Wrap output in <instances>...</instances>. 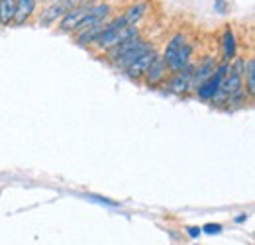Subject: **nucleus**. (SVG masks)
<instances>
[{
	"instance_id": "nucleus-1",
	"label": "nucleus",
	"mask_w": 255,
	"mask_h": 245,
	"mask_svg": "<svg viewBox=\"0 0 255 245\" xmlns=\"http://www.w3.org/2000/svg\"><path fill=\"white\" fill-rule=\"evenodd\" d=\"M192 51H194V47H192V43L189 41V37H187V33H175L169 41H167V45H165V51H163V61L167 63V69L171 71V73H179V71H183L189 63H192Z\"/></svg>"
},
{
	"instance_id": "nucleus-2",
	"label": "nucleus",
	"mask_w": 255,
	"mask_h": 245,
	"mask_svg": "<svg viewBox=\"0 0 255 245\" xmlns=\"http://www.w3.org/2000/svg\"><path fill=\"white\" fill-rule=\"evenodd\" d=\"M228 71H230V63H224V61L218 63L214 75H212L208 81H204L202 85H198V87L194 89V94H196L200 100H212V96L218 92L220 83L224 81V77L228 75Z\"/></svg>"
},
{
	"instance_id": "nucleus-3",
	"label": "nucleus",
	"mask_w": 255,
	"mask_h": 245,
	"mask_svg": "<svg viewBox=\"0 0 255 245\" xmlns=\"http://www.w3.org/2000/svg\"><path fill=\"white\" fill-rule=\"evenodd\" d=\"M216 67H218V59H216L214 55H204L200 61L196 63V65H194V71H192V79H191L192 91H194L198 85H202L204 81H208V79L214 75Z\"/></svg>"
},
{
	"instance_id": "nucleus-4",
	"label": "nucleus",
	"mask_w": 255,
	"mask_h": 245,
	"mask_svg": "<svg viewBox=\"0 0 255 245\" xmlns=\"http://www.w3.org/2000/svg\"><path fill=\"white\" fill-rule=\"evenodd\" d=\"M192 71H194V63H189V65H187L183 71L173 73V77H171V79H169V83H167V89H169V92L183 96V94H187L189 91H192V87H191Z\"/></svg>"
},
{
	"instance_id": "nucleus-5",
	"label": "nucleus",
	"mask_w": 255,
	"mask_h": 245,
	"mask_svg": "<svg viewBox=\"0 0 255 245\" xmlns=\"http://www.w3.org/2000/svg\"><path fill=\"white\" fill-rule=\"evenodd\" d=\"M91 6H93V2H83L81 6H77V8L69 10L63 18L59 20V30L65 31V33H73V31H75V28L79 26V22H81V20H83V18L89 14Z\"/></svg>"
},
{
	"instance_id": "nucleus-6",
	"label": "nucleus",
	"mask_w": 255,
	"mask_h": 245,
	"mask_svg": "<svg viewBox=\"0 0 255 245\" xmlns=\"http://www.w3.org/2000/svg\"><path fill=\"white\" fill-rule=\"evenodd\" d=\"M149 51H155V45L151 43V41H145V39H141L133 49H129L126 51L120 59H116V61L112 63L116 69H120V71H126L128 67L131 65L133 61H137L141 55H145V53H149Z\"/></svg>"
},
{
	"instance_id": "nucleus-7",
	"label": "nucleus",
	"mask_w": 255,
	"mask_h": 245,
	"mask_svg": "<svg viewBox=\"0 0 255 245\" xmlns=\"http://www.w3.org/2000/svg\"><path fill=\"white\" fill-rule=\"evenodd\" d=\"M167 75H169L167 63L163 61V57L157 53V55H155V59H153L151 65H149V69L145 71L143 81H145V85H147V87H159L161 83H165Z\"/></svg>"
},
{
	"instance_id": "nucleus-8",
	"label": "nucleus",
	"mask_w": 255,
	"mask_h": 245,
	"mask_svg": "<svg viewBox=\"0 0 255 245\" xmlns=\"http://www.w3.org/2000/svg\"><path fill=\"white\" fill-rule=\"evenodd\" d=\"M155 55H157V51H149V53L141 55L137 61L131 63V65L126 69L128 77H129V79H133V81H141V79H143V75H145V71L149 69L151 61L155 59Z\"/></svg>"
},
{
	"instance_id": "nucleus-9",
	"label": "nucleus",
	"mask_w": 255,
	"mask_h": 245,
	"mask_svg": "<svg viewBox=\"0 0 255 245\" xmlns=\"http://www.w3.org/2000/svg\"><path fill=\"white\" fill-rule=\"evenodd\" d=\"M65 14H67V10L55 0L53 4H49L47 8L41 10V14L37 16V24H39V26H51V24L59 22Z\"/></svg>"
},
{
	"instance_id": "nucleus-10",
	"label": "nucleus",
	"mask_w": 255,
	"mask_h": 245,
	"mask_svg": "<svg viewBox=\"0 0 255 245\" xmlns=\"http://www.w3.org/2000/svg\"><path fill=\"white\" fill-rule=\"evenodd\" d=\"M147 8H149L147 2H135V4H131L126 12L122 14L128 26H137L141 22V18L147 14Z\"/></svg>"
},
{
	"instance_id": "nucleus-11",
	"label": "nucleus",
	"mask_w": 255,
	"mask_h": 245,
	"mask_svg": "<svg viewBox=\"0 0 255 245\" xmlns=\"http://www.w3.org/2000/svg\"><path fill=\"white\" fill-rule=\"evenodd\" d=\"M35 10V0H16V14H14V24L22 26L32 18Z\"/></svg>"
},
{
	"instance_id": "nucleus-12",
	"label": "nucleus",
	"mask_w": 255,
	"mask_h": 245,
	"mask_svg": "<svg viewBox=\"0 0 255 245\" xmlns=\"http://www.w3.org/2000/svg\"><path fill=\"white\" fill-rule=\"evenodd\" d=\"M242 81H244V89L248 92V96L254 98V94H255V59L254 57L246 59V69H244Z\"/></svg>"
},
{
	"instance_id": "nucleus-13",
	"label": "nucleus",
	"mask_w": 255,
	"mask_h": 245,
	"mask_svg": "<svg viewBox=\"0 0 255 245\" xmlns=\"http://www.w3.org/2000/svg\"><path fill=\"white\" fill-rule=\"evenodd\" d=\"M236 35H234V31L228 30L224 31V35H222V59L224 63H230L234 57H236Z\"/></svg>"
},
{
	"instance_id": "nucleus-14",
	"label": "nucleus",
	"mask_w": 255,
	"mask_h": 245,
	"mask_svg": "<svg viewBox=\"0 0 255 245\" xmlns=\"http://www.w3.org/2000/svg\"><path fill=\"white\" fill-rule=\"evenodd\" d=\"M141 41V37H133V39H126V41H122V43H118V45H114L112 49H108L106 51V55H108V61L114 63L116 59H120L126 51H129V49H133L137 43Z\"/></svg>"
},
{
	"instance_id": "nucleus-15",
	"label": "nucleus",
	"mask_w": 255,
	"mask_h": 245,
	"mask_svg": "<svg viewBox=\"0 0 255 245\" xmlns=\"http://www.w3.org/2000/svg\"><path fill=\"white\" fill-rule=\"evenodd\" d=\"M104 24H106V22L96 24V26H93V28H87V30L75 33V35H77V43H79V45H83V47L93 45V43H95V39L100 35V31H102V28H104Z\"/></svg>"
},
{
	"instance_id": "nucleus-16",
	"label": "nucleus",
	"mask_w": 255,
	"mask_h": 245,
	"mask_svg": "<svg viewBox=\"0 0 255 245\" xmlns=\"http://www.w3.org/2000/svg\"><path fill=\"white\" fill-rule=\"evenodd\" d=\"M14 14H16V0H0V24L8 26L10 22H14Z\"/></svg>"
},
{
	"instance_id": "nucleus-17",
	"label": "nucleus",
	"mask_w": 255,
	"mask_h": 245,
	"mask_svg": "<svg viewBox=\"0 0 255 245\" xmlns=\"http://www.w3.org/2000/svg\"><path fill=\"white\" fill-rule=\"evenodd\" d=\"M200 230H202L204 234H210V236H212V234H220V232H222V226H220V224H206V226L200 228Z\"/></svg>"
},
{
	"instance_id": "nucleus-18",
	"label": "nucleus",
	"mask_w": 255,
	"mask_h": 245,
	"mask_svg": "<svg viewBox=\"0 0 255 245\" xmlns=\"http://www.w3.org/2000/svg\"><path fill=\"white\" fill-rule=\"evenodd\" d=\"M187 234H189L191 238H196V236H200V234H202V230H200V228H189V230H187Z\"/></svg>"
}]
</instances>
